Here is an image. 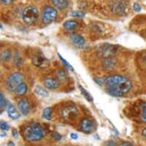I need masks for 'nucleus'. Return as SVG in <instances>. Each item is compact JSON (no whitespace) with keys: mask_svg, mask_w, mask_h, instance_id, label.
<instances>
[{"mask_svg":"<svg viewBox=\"0 0 146 146\" xmlns=\"http://www.w3.org/2000/svg\"><path fill=\"white\" fill-rule=\"evenodd\" d=\"M108 94L114 96H122L132 89V82L126 77L113 75L104 79Z\"/></svg>","mask_w":146,"mask_h":146,"instance_id":"1","label":"nucleus"},{"mask_svg":"<svg viewBox=\"0 0 146 146\" xmlns=\"http://www.w3.org/2000/svg\"><path fill=\"white\" fill-rule=\"evenodd\" d=\"M45 135L43 128L38 122H31L25 127L22 132V136L28 141H38L43 139Z\"/></svg>","mask_w":146,"mask_h":146,"instance_id":"2","label":"nucleus"},{"mask_svg":"<svg viewBox=\"0 0 146 146\" xmlns=\"http://www.w3.org/2000/svg\"><path fill=\"white\" fill-rule=\"evenodd\" d=\"M38 18V11L34 6L26 7L22 12V19L25 23L31 25L35 23Z\"/></svg>","mask_w":146,"mask_h":146,"instance_id":"3","label":"nucleus"},{"mask_svg":"<svg viewBox=\"0 0 146 146\" xmlns=\"http://www.w3.org/2000/svg\"><path fill=\"white\" fill-rule=\"evenodd\" d=\"M24 76L20 73H14L6 80V87L9 91H15V89L23 82Z\"/></svg>","mask_w":146,"mask_h":146,"instance_id":"4","label":"nucleus"},{"mask_svg":"<svg viewBox=\"0 0 146 146\" xmlns=\"http://www.w3.org/2000/svg\"><path fill=\"white\" fill-rule=\"evenodd\" d=\"M58 15V11L54 7L51 6H46L42 12V22L44 24H50L55 19Z\"/></svg>","mask_w":146,"mask_h":146,"instance_id":"5","label":"nucleus"},{"mask_svg":"<svg viewBox=\"0 0 146 146\" xmlns=\"http://www.w3.org/2000/svg\"><path fill=\"white\" fill-rule=\"evenodd\" d=\"M115 47L114 45H111V44H102V45L99 46L98 49H97V52L100 55H101L103 58H110V56L114 54L115 52Z\"/></svg>","mask_w":146,"mask_h":146,"instance_id":"6","label":"nucleus"},{"mask_svg":"<svg viewBox=\"0 0 146 146\" xmlns=\"http://www.w3.org/2000/svg\"><path fill=\"white\" fill-rule=\"evenodd\" d=\"M32 63L35 66L40 68H46L50 64L49 60L41 54H35L32 58Z\"/></svg>","mask_w":146,"mask_h":146,"instance_id":"7","label":"nucleus"},{"mask_svg":"<svg viewBox=\"0 0 146 146\" xmlns=\"http://www.w3.org/2000/svg\"><path fill=\"white\" fill-rule=\"evenodd\" d=\"M70 41L73 42L74 44H75L77 47H80V48H83L86 44L85 39L81 35H77V34H72V35H70Z\"/></svg>","mask_w":146,"mask_h":146,"instance_id":"8","label":"nucleus"},{"mask_svg":"<svg viewBox=\"0 0 146 146\" xmlns=\"http://www.w3.org/2000/svg\"><path fill=\"white\" fill-rule=\"evenodd\" d=\"M94 123L88 119H84L80 122V129L86 133H90L94 130Z\"/></svg>","mask_w":146,"mask_h":146,"instance_id":"9","label":"nucleus"},{"mask_svg":"<svg viewBox=\"0 0 146 146\" xmlns=\"http://www.w3.org/2000/svg\"><path fill=\"white\" fill-rule=\"evenodd\" d=\"M18 107L23 115H27L29 113V103L26 99H22L18 103Z\"/></svg>","mask_w":146,"mask_h":146,"instance_id":"10","label":"nucleus"},{"mask_svg":"<svg viewBox=\"0 0 146 146\" xmlns=\"http://www.w3.org/2000/svg\"><path fill=\"white\" fill-rule=\"evenodd\" d=\"M44 84L46 86V88L49 89V90H54V89L58 88L59 86V81L53 77H47L44 80Z\"/></svg>","mask_w":146,"mask_h":146,"instance_id":"11","label":"nucleus"},{"mask_svg":"<svg viewBox=\"0 0 146 146\" xmlns=\"http://www.w3.org/2000/svg\"><path fill=\"white\" fill-rule=\"evenodd\" d=\"M77 114V108L74 106H67L62 111L63 117L65 119H70Z\"/></svg>","mask_w":146,"mask_h":146,"instance_id":"12","label":"nucleus"},{"mask_svg":"<svg viewBox=\"0 0 146 146\" xmlns=\"http://www.w3.org/2000/svg\"><path fill=\"white\" fill-rule=\"evenodd\" d=\"M7 113L8 115L10 118H12V119H17L20 117L19 113L17 111L14 106L12 103H9L7 105Z\"/></svg>","mask_w":146,"mask_h":146,"instance_id":"13","label":"nucleus"},{"mask_svg":"<svg viewBox=\"0 0 146 146\" xmlns=\"http://www.w3.org/2000/svg\"><path fill=\"white\" fill-rule=\"evenodd\" d=\"M77 26H78V22L74 20H69L64 23V28L67 31H73L77 29Z\"/></svg>","mask_w":146,"mask_h":146,"instance_id":"14","label":"nucleus"},{"mask_svg":"<svg viewBox=\"0 0 146 146\" xmlns=\"http://www.w3.org/2000/svg\"><path fill=\"white\" fill-rule=\"evenodd\" d=\"M27 90H28V86H27L26 84L22 82V84H19V86L15 89V90L14 92L15 93V94L19 95V96H23V95L26 94Z\"/></svg>","mask_w":146,"mask_h":146,"instance_id":"15","label":"nucleus"},{"mask_svg":"<svg viewBox=\"0 0 146 146\" xmlns=\"http://www.w3.org/2000/svg\"><path fill=\"white\" fill-rule=\"evenodd\" d=\"M54 5L59 9H64L67 7V0H50Z\"/></svg>","mask_w":146,"mask_h":146,"instance_id":"16","label":"nucleus"},{"mask_svg":"<svg viewBox=\"0 0 146 146\" xmlns=\"http://www.w3.org/2000/svg\"><path fill=\"white\" fill-rule=\"evenodd\" d=\"M51 114H52V108L47 107L43 110L42 117L46 120H50L51 119Z\"/></svg>","mask_w":146,"mask_h":146,"instance_id":"17","label":"nucleus"},{"mask_svg":"<svg viewBox=\"0 0 146 146\" xmlns=\"http://www.w3.org/2000/svg\"><path fill=\"white\" fill-rule=\"evenodd\" d=\"M35 92L36 94L39 95V96H43V97H46V96H48V91L46 90L45 89H44L43 87H41L40 86H37L35 89Z\"/></svg>","mask_w":146,"mask_h":146,"instance_id":"18","label":"nucleus"},{"mask_svg":"<svg viewBox=\"0 0 146 146\" xmlns=\"http://www.w3.org/2000/svg\"><path fill=\"white\" fill-rule=\"evenodd\" d=\"M12 57V52L9 50H6L1 54V59L3 60H9Z\"/></svg>","mask_w":146,"mask_h":146,"instance_id":"19","label":"nucleus"},{"mask_svg":"<svg viewBox=\"0 0 146 146\" xmlns=\"http://www.w3.org/2000/svg\"><path fill=\"white\" fill-rule=\"evenodd\" d=\"M80 91H81L82 94L84 95V97L87 100L89 101V102H92L93 101V97H92V96H91L90 94H89L88 92L85 90L84 88H83L81 86H80Z\"/></svg>","mask_w":146,"mask_h":146,"instance_id":"20","label":"nucleus"},{"mask_svg":"<svg viewBox=\"0 0 146 146\" xmlns=\"http://www.w3.org/2000/svg\"><path fill=\"white\" fill-rule=\"evenodd\" d=\"M58 57H59V58H60V60H61V62L63 63V64L64 65L65 67H67V69L70 70H74V68H73V67H72L71 65L69 63L67 62V60H65L64 58H62V56L60 55V54H59V53H58Z\"/></svg>","mask_w":146,"mask_h":146,"instance_id":"21","label":"nucleus"},{"mask_svg":"<svg viewBox=\"0 0 146 146\" xmlns=\"http://www.w3.org/2000/svg\"><path fill=\"white\" fill-rule=\"evenodd\" d=\"M58 77L60 80L63 81V80H64L66 79V77H67V73H66L64 70H60V71H58Z\"/></svg>","mask_w":146,"mask_h":146,"instance_id":"22","label":"nucleus"},{"mask_svg":"<svg viewBox=\"0 0 146 146\" xmlns=\"http://www.w3.org/2000/svg\"><path fill=\"white\" fill-rule=\"evenodd\" d=\"M0 103H1V104H0V107H1L2 111H3V108L6 106V101H5V96H4L3 93L0 94Z\"/></svg>","mask_w":146,"mask_h":146,"instance_id":"23","label":"nucleus"},{"mask_svg":"<svg viewBox=\"0 0 146 146\" xmlns=\"http://www.w3.org/2000/svg\"><path fill=\"white\" fill-rule=\"evenodd\" d=\"M141 120L146 123V102L142 104V113H141Z\"/></svg>","mask_w":146,"mask_h":146,"instance_id":"24","label":"nucleus"},{"mask_svg":"<svg viewBox=\"0 0 146 146\" xmlns=\"http://www.w3.org/2000/svg\"><path fill=\"white\" fill-rule=\"evenodd\" d=\"M0 127H1V129L3 130V131H7V130L9 129V124L6 122H4V121L1 122Z\"/></svg>","mask_w":146,"mask_h":146,"instance_id":"25","label":"nucleus"},{"mask_svg":"<svg viewBox=\"0 0 146 146\" xmlns=\"http://www.w3.org/2000/svg\"><path fill=\"white\" fill-rule=\"evenodd\" d=\"M71 15L74 17H79V18H83V17L85 16V15L81 12H79V11H74L71 13Z\"/></svg>","mask_w":146,"mask_h":146,"instance_id":"26","label":"nucleus"},{"mask_svg":"<svg viewBox=\"0 0 146 146\" xmlns=\"http://www.w3.org/2000/svg\"><path fill=\"white\" fill-rule=\"evenodd\" d=\"M52 137H53V139H54V140H56V141H59V140H60L61 139V135H60L59 133H58V132H54L52 134Z\"/></svg>","mask_w":146,"mask_h":146,"instance_id":"27","label":"nucleus"},{"mask_svg":"<svg viewBox=\"0 0 146 146\" xmlns=\"http://www.w3.org/2000/svg\"><path fill=\"white\" fill-rule=\"evenodd\" d=\"M133 9H134V10L136 12H139L141 9V6H140V5L138 4V3H135L134 5H133Z\"/></svg>","mask_w":146,"mask_h":146,"instance_id":"28","label":"nucleus"},{"mask_svg":"<svg viewBox=\"0 0 146 146\" xmlns=\"http://www.w3.org/2000/svg\"><path fill=\"white\" fill-rule=\"evenodd\" d=\"M12 135H13V137H14L15 139H18V137H19V132H18L16 129H12Z\"/></svg>","mask_w":146,"mask_h":146,"instance_id":"29","label":"nucleus"},{"mask_svg":"<svg viewBox=\"0 0 146 146\" xmlns=\"http://www.w3.org/2000/svg\"><path fill=\"white\" fill-rule=\"evenodd\" d=\"M106 146H117V144L114 141H109L106 142Z\"/></svg>","mask_w":146,"mask_h":146,"instance_id":"30","label":"nucleus"},{"mask_svg":"<svg viewBox=\"0 0 146 146\" xmlns=\"http://www.w3.org/2000/svg\"><path fill=\"white\" fill-rule=\"evenodd\" d=\"M13 1H14V0H1V2H2L3 4H5V5H9V4H11Z\"/></svg>","mask_w":146,"mask_h":146,"instance_id":"31","label":"nucleus"},{"mask_svg":"<svg viewBox=\"0 0 146 146\" xmlns=\"http://www.w3.org/2000/svg\"><path fill=\"white\" fill-rule=\"evenodd\" d=\"M70 138H71L72 139H74V140H77V139H78V135L73 132V133L70 134Z\"/></svg>","mask_w":146,"mask_h":146,"instance_id":"32","label":"nucleus"},{"mask_svg":"<svg viewBox=\"0 0 146 146\" xmlns=\"http://www.w3.org/2000/svg\"><path fill=\"white\" fill-rule=\"evenodd\" d=\"M119 146H133V145L130 142H128V141H124Z\"/></svg>","mask_w":146,"mask_h":146,"instance_id":"33","label":"nucleus"},{"mask_svg":"<svg viewBox=\"0 0 146 146\" xmlns=\"http://www.w3.org/2000/svg\"><path fill=\"white\" fill-rule=\"evenodd\" d=\"M141 134L143 136H145L146 138V128H145L143 130H142V132H141Z\"/></svg>","mask_w":146,"mask_h":146,"instance_id":"34","label":"nucleus"},{"mask_svg":"<svg viewBox=\"0 0 146 146\" xmlns=\"http://www.w3.org/2000/svg\"><path fill=\"white\" fill-rule=\"evenodd\" d=\"M8 146H15V144L12 142V141H9V143H8Z\"/></svg>","mask_w":146,"mask_h":146,"instance_id":"35","label":"nucleus"}]
</instances>
